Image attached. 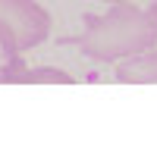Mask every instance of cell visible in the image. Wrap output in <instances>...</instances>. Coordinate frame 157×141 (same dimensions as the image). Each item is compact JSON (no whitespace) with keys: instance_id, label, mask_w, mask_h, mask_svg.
<instances>
[{"instance_id":"6da1fadb","label":"cell","mask_w":157,"mask_h":141,"mask_svg":"<svg viewBox=\"0 0 157 141\" xmlns=\"http://www.w3.org/2000/svg\"><path fill=\"white\" fill-rule=\"evenodd\" d=\"M66 47H78L88 60L98 63H120L129 57H138L157 44V3L135 6L132 3H110L101 16H85V28L63 38Z\"/></svg>"},{"instance_id":"7a4b0ae2","label":"cell","mask_w":157,"mask_h":141,"mask_svg":"<svg viewBox=\"0 0 157 141\" xmlns=\"http://www.w3.org/2000/svg\"><path fill=\"white\" fill-rule=\"evenodd\" d=\"M0 25L13 35L22 54H29L50 38L54 19L38 0H0Z\"/></svg>"},{"instance_id":"3957f363","label":"cell","mask_w":157,"mask_h":141,"mask_svg":"<svg viewBox=\"0 0 157 141\" xmlns=\"http://www.w3.org/2000/svg\"><path fill=\"white\" fill-rule=\"evenodd\" d=\"M116 82H123V85H157V44L138 57L116 63Z\"/></svg>"},{"instance_id":"277c9868","label":"cell","mask_w":157,"mask_h":141,"mask_svg":"<svg viewBox=\"0 0 157 141\" xmlns=\"http://www.w3.org/2000/svg\"><path fill=\"white\" fill-rule=\"evenodd\" d=\"M22 69H25V54L13 41V35L0 25V85H16Z\"/></svg>"},{"instance_id":"5b68a950","label":"cell","mask_w":157,"mask_h":141,"mask_svg":"<svg viewBox=\"0 0 157 141\" xmlns=\"http://www.w3.org/2000/svg\"><path fill=\"white\" fill-rule=\"evenodd\" d=\"M16 85H72V75L60 66H35V69L25 66Z\"/></svg>"},{"instance_id":"8992f818","label":"cell","mask_w":157,"mask_h":141,"mask_svg":"<svg viewBox=\"0 0 157 141\" xmlns=\"http://www.w3.org/2000/svg\"><path fill=\"white\" fill-rule=\"evenodd\" d=\"M104 3H132V0H104Z\"/></svg>"}]
</instances>
